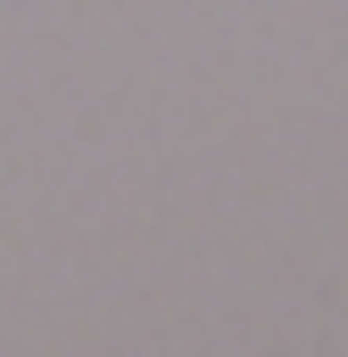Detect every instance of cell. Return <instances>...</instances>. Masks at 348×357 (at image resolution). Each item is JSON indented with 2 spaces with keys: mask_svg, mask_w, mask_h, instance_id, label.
Segmentation results:
<instances>
[]
</instances>
